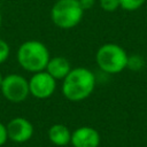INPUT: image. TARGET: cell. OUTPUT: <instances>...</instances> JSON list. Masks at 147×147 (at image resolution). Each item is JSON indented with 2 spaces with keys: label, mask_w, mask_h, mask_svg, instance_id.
<instances>
[{
  "label": "cell",
  "mask_w": 147,
  "mask_h": 147,
  "mask_svg": "<svg viewBox=\"0 0 147 147\" xmlns=\"http://www.w3.org/2000/svg\"><path fill=\"white\" fill-rule=\"evenodd\" d=\"M94 74L84 67H77L70 70L62 82L63 96L72 102H79L87 99L95 87Z\"/></svg>",
  "instance_id": "obj_1"
},
{
  "label": "cell",
  "mask_w": 147,
  "mask_h": 147,
  "mask_svg": "<svg viewBox=\"0 0 147 147\" xmlns=\"http://www.w3.org/2000/svg\"><path fill=\"white\" fill-rule=\"evenodd\" d=\"M16 59L25 71L36 74L46 69L51 55L44 42L39 40H26L20 45Z\"/></svg>",
  "instance_id": "obj_2"
},
{
  "label": "cell",
  "mask_w": 147,
  "mask_h": 147,
  "mask_svg": "<svg viewBox=\"0 0 147 147\" xmlns=\"http://www.w3.org/2000/svg\"><path fill=\"white\" fill-rule=\"evenodd\" d=\"M127 53L118 44L107 42L101 45L95 54V62L99 69L106 74H119L126 69Z\"/></svg>",
  "instance_id": "obj_3"
},
{
  "label": "cell",
  "mask_w": 147,
  "mask_h": 147,
  "mask_svg": "<svg viewBox=\"0 0 147 147\" xmlns=\"http://www.w3.org/2000/svg\"><path fill=\"white\" fill-rule=\"evenodd\" d=\"M84 10L78 0H56L51 9V20L60 29L69 30L77 26L83 20Z\"/></svg>",
  "instance_id": "obj_4"
},
{
  "label": "cell",
  "mask_w": 147,
  "mask_h": 147,
  "mask_svg": "<svg viewBox=\"0 0 147 147\" xmlns=\"http://www.w3.org/2000/svg\"><path fill=\"white\" fill-rule=\"evenodd\" d=\"M3 98L13 103H20L30 95L29 80L18 74H9L3 77L0 86Z\"/></svg>",
  "instance_id": "obj_5"
},
{
  "label": "cell",
  "mask_w": 147,
  "mask_h": 147,
  "mask_svg": "<svg viewBox=\"0 0 147 147\" xmlns=\"http://www.w3.org/2000/svg\"><path fill=\"white\" fill-rule=\"evenodd\" d=\"M30 94L36 99H48L56 90V79H54L46 70L36 72L29 79Z\"/></svg>",
  "instance_id": "obj_6"
},
{
  "label": "cell",
  "mask_w": 147,
  "mask_h": 147,
  "mask_svg": "<svg viewBox=\"0 0 147 147\" xmlns=\"http://www.w3.org/2000/svg\"><path fill=\"white\" fill-rule=\"evenodd\" d=\"M8 139L13 142L23 144L29 141L33 136L32 123L24 117H15L7 123Z\"/></svg>",
  "instance_id": "obj_7"
},
{
  "label": "cell",
  "mask_w": 147,
  "mask_h": 147,
  "mask_svg": "<svg viewBox=\"0 0 147 147\" xmlns=\"http://www.w3.org/2000/svg\"><path fill=\"white\" fill-rule=\"evenodd\" d=\"M100 141V133L92 126H80L71 132L72 147H99Z\"/></svg>",
  "instance_id": "obj_8"
},
{
  "label": "cell",
  "mask_w": 147,
  "mask_h": 147,
  "mask_svg": "<svg viewBox=\"0 0 147 147\" xmlns=\"http://www.w3.org/2000/svg\"><path fill=\"white\" fill-rule=\"evenodd\" d=\"M71 65L68 59L63 57V56H55V57H51L47 67H46V71L56 80L59 79H64L65 76L70 72L71 70Z\"/></svg>",
  "instance_id": "obj_9"
},
{
  "label": "cell",
  "mask_w": 147,
  "mask_h": 147,
  "mask_svg": "<svg viewBox=\"0 0 147 147\" xmlns=\"http://www.w3.org/2000/svg\"><path fill=\"white\" fill-rule=\"evenodd\" d=\"M48 139L49 141L59 147H63L70 144L71 141V131L64 124H53L48 129Z\"/></svg>",
  "instance_id": "obj_10"
},
{
  "label": "cell",
  "mask_w": 147,
  "mask_h": 147,
  "mask_svg": "<svg viewBox=\"0 0 147 147\" xmlns=\"http://www.w3.org/2000/svg\"><path fill=\"white\" fill-rule=\"evenodd\" d=\"M145 65V61L142 59V56H140L139 54H134V55H129L127 57V64L126 68L133 71H139L144 68Z\"/></svg>",
  "instance_id": "obj_11"
},
{
  "label": "cell",
  "mask_w": 147,
  "mask_h": 147,
  "mask_svg": "<svg viewBox=\"0 0 147 147\" xmlns=\"http://www.w3.org/2000/svg\"><path fill=\"white\" fill-rule=\"evenodd\" d=\"M146 0H119V6L126 11H134L145 5Z\"/></svg>",
  "instance_id": "obj_12"
},
{
  "label": "cell",
  "mask_w": 147,
  "mask_h": 147,
  "mask_svg": "<svg viewBox=\"0 0 147 147\" xmlns=\"http://www.w3.org/2000/svg\"><path fill=\"white\" fill-rule=\"evenodd\" d=\"M99 5L103 11L113 13L116 11L119 6V0H99Z\"/></svg>",
  "instance_id": "obj_13"
},
{
  "label": "cell",
  "mask_w": 147,
  "mask_h": 147,
  "mask_svg": "<svg viewBox=\"0 0 147 147\" xmlns=\"http://www.w3.org/2000/svg\"><path fill=\"white\" fill-rule=\"evenodd\" d=\"M9 53H10V47L8 42L5 41L3 39H0V64L8 59Z\"/></svg>",
  "instance_id": "obj_14"
},
{
  "label": "cell",
  "mask_w": 147,
  "mask_h": 147,
  "mask_svg": "<svg viewBox=\"0 0 147 147\" xmlns=\"http://www.w3.org/2000/svg\"><path fill=\"white\" fill-rule=\"evenodd\" d=\"M8 141V132H7V126L0 122V147L3 146Z\"/></svg>",
  "instance_id": "obj_15"
},
{
  "label": "cell",
  "mask_w": 147,
  "mask_h": 147,
  "mask_svg": "<svg viewBox=\"0 0 147 147\" xmlns=\"http://www.w3.org/2000/svg\"><path fill=\"white\" fill-rule=\"evenodd\" d=\"M82 9L85 11V10H88L91 9L94 5H95V0H78Z\"/></svg>",
  "instance_id": "obj_16"
},
{
  "label": "cell",
  "mask_w": 147,
  "mask_h": 147,
  "mask_svg": "<svg viewBox=\"0 0 147 147\" xmlns=\"http://www.w3.org/2000/svg\"><path fill=\"white\" fill-rule=\"evenodd\" d=\"M2 80H3V76H2L1 72H0V86H1V84H2Z\"/></svg>",
  "instance_id": "obj_17"
},
{
  "label": "cell",
  "mask_w": 147,
  "mask_h": 147,
  "mask_svg": "<svg viewBox=\"0 0 147 147\" xmlns=\"http://www.w3.org/2000/svg\"><path fill=\"white\" fill-rule=\"evenodd\" d=\"M1 23H2V15H1V11H0V26H1Z\"/></svg>",
  "instance_id": "obj_18"
}]
</instances>
